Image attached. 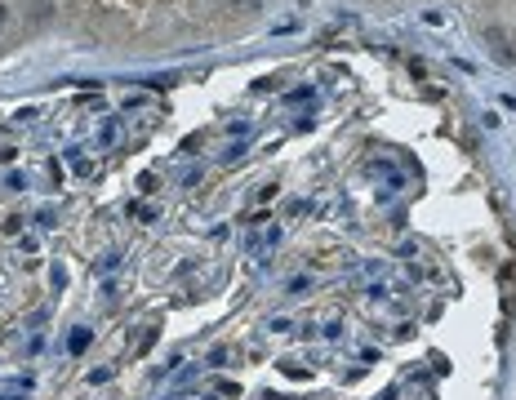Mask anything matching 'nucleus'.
<instances>
[{"instance_id":"f03ea898","label":"nucleus","mask_w":516,"mask_h":400,"mask_svg":"<svg viewBox=\"0 0 516 400\" xmlns=\"http://www.w3.org/2000/svg\"><path fill=\"white\" fill-rule=\"evenodd\" d=\"M0 27H9V9L5 5H0Z\"/></svg>"},{"instance_id":"f257e3e1","label":"nucleus","mask_w":516,"mask_h":400,"mask_svg":"<svg viewBox=\"0 0 516 400\" xmlns=\"http://www.w3.org/2000/svg\"><path fill=\"white\" fill-rule=\"evenodd\" d=\"M116 138H120V125H116V120H107V125H102V147H111Z\"/></svg>"}]
</instances>
